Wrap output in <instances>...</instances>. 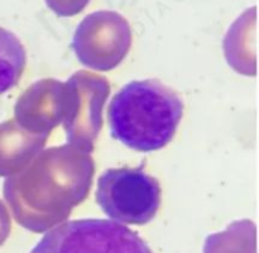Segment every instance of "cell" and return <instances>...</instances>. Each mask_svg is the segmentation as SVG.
Here are the masks:
<instances>
[{"label":"cell","instance_id":"277c9868","mask_svg":"<svg viewBox=\"0 0 259 253\" xmlns=\"http://www.w3.org/2000/svg\"><path fill=\"white\" fill-rule=\"evenodd\" d=\"M132 33L128 22L115 12L88 15L73 35V50L78 60L96 70H110L128 53Z\"/></svg>","mask_w":259,"mask_h":253},{"label":"cell","instance_id":"6da1fadb","mask_svg":"<svg viewBox=\"0 0 259 253\" xmlns=\"http://www.w3.org/2000/svg\"><path fill=\"white\" fill-rule=\"evenodd\" d=\"M184 109L180 94L162 81H131L109 105L111 137L134 151H158L174 139Z\"/></svg>","mask_w":259,"mask_h":253},{"label":"cell","instance_id":"7a4b0ae2","mask_svg":"<svg viewBox=\"0 0 259 253\" xmlns=\"http://www.w3.org/2000/svg\"><path fill=\"white\" fill-rule=\"evenodd\" d=\"M161 201V185L143 167L109 168L98 180L96 202L119 224H147L158 213Z\"/></svg>","mask_w":259,"mask_h":253},{"label":"cell","instance_id":"5b68a950","mask_svg":"<svg viewBox=\"0 0 259 253\" xmlns=\"http://www.w3.org/2000/svg\"><path fill=\"white\" fill-rule=\"evenodd\" d=\"M27 65V51L19 38L0 27V95L19 82Z\"/></svg>","mask_w":259,"mask_h":253},{"label":"cell","instance_id":"52a82bcc","mask_svg":"<svg viewBox=\"0 0 259 253\" xmlns=\"http://www.w3.org/2000/svg\"><path fill=\"white\" fill-rule=\"evenodd\" d=\"M46 3L56 14L61 17H72L89 4V0H46Z\"/></svg>","mask_w":259,"mask_h":253},{"label":"cell","instance_id":"3957f363","mask_svg":"<svg viewBox=\"0 0 259 253\" xmlns=\"http://www.w3.org/2000/svg\"><path fill=\"white\" fill-rule=\"evenodd\" d=\"M30 253H153L128 227L106 219H77L48 230Z\"/></svg>","mask_w":259,"mask_h":253},{"label":"cell","instance_id":"ba28073f","mask_svg":"<svg viewBox=\"0 0 259 253\" xmlns=\"http://www.w3.org/2000/svg\"><path fill=\"white\" fill-rule=\"evenodd\" d=\"M10 230V223L8 219L7 214L3 209H0V245L4 243V240L7 239L8 234H9Z\"/></svg>","mask_w":259,"mask_h":253},{"label":"cell","instance_id":"8992f818","mask_svg":"<svg viewBox=\"0 0 259 253\" xmlns=\"http://www.w3.org/2000/svg\"><path fill=\"white\" fill-rule=\"evenodd\" d=\"M204 253H257L254 224L234 223L225 232L210 235L205 242Z\"/></svg>","mask_w":259,"mask_h":253}]
</instances>
